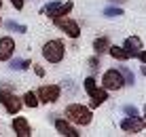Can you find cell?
Instances as JSON below:
<instances>
[{"label":"cell","mask_w":146,"mask_h":137,"mask_svg":"<svg viewBox=\"0 0 146 137\" xmlns=\"http://www.w3.org/2000/svg\"><path fill=\"white\" fill-rule=\"evenodd\" d=\"M123 49L129 53V57H135L138 51L144 49V44H142V40H140V36H127L125 42H123Z\"/></svg>","instance_id":"11"},{"label":"cell","mask_w":146,"mask_h":137,"mask_svg":"<svg viewBox=\"0 0 146 137\" xmlns=\"http://www.w3.org/2000/svg\"><path fill=\"white\" fill-rule=\"evenodd\" d=\"M108 53H110V57L117 59V61H127V59H129V53L123 49V44H121V47H119V44H110Z\"/></svg>","instance_id":"13"},{"label":"cell","mask_w":146,"mask_h":137,"mask_svg":"<svg viewBox=\"0 0 146 137\" xmlns=\"http://www.w3.org/2000/svg\"><path fill=\"white\" fill-rule=\"evenodd\" d=\"M23 105H28V108H38L40 105V101H38V97H36V93H34V91H28V93H23Z\"/></svg>","instance_id":"18"},{"label":"cell","mask_w":146,"mask_h":137,"mask_svg":"<svg viewBox=\"0 0 146 137\" xmlns=\"http://www.w3.org/2000/svg\"><path fill=\"white\" fill-rule=\"evenodd\" d=\"M40 53H42V57L47 59L49 63H62L64 57H66V44H64V40H59V38L47 40Z\"/></svg>","instance_id":"2"},{"label":"cell","mask_w":146,"mask_h":137,"mask_svg":"<svg viewBox=\"0 0 146 137\" xmlns=\"http://www.w3.org/2000/svg\"><path fill=\"white\" fill-rule=\"evenodd\" d=\"M0 23H2V21H0Z\"/></svg>","instance_id":"32"},{"label":"cell","mask_w":146,"mask_h":137,"mask_svg":"<svg viewBox=\"0 0 146 137\" xmlns=\"http://www.w3.org/2000/svg\"><path fill=\"white\" fill-rule=\"evenodd\" d=\"M83 89H85V93L91 97L95 91H98V80H95L93 76H87V78H85V82H83Z\"/></svg>","instance_id":"21"},{"label":"cell","mask_w":146,"mask_h":137,"mask_svg":"<svg viewBox=\"0 0 146 137\" xmlns=\"http://www.w3.org/2000/svg\"><path fill=\"white\" fill-rule=\"evenodd\" d=\"M4 28H7L9 32H17V34H26V32H28V25H23V23H17V21H13V19L4 21Z\"/></svg>","instance_id":"20"},{"label":"cell","mask_w":146,"mask_h":137,"mask_svg":"<svg viewBox=\"0 0 146 137\" xmlns=\"http://www.w3.org/2000/svg\"><path fill=\"white\" fill-rule=\"evenodd\" d=\"M62 4H64V0H49V2L40 9V15H47L49 19H53L55 13H57V9L62 7Z\"/></svg>","instance_id":"14"},{"label":"cell","mask_w":146,"mask_h":137,"mask_svg":"<svg viewBox=\"0 0 146 137\" xmlns=\"http://www.w3.org/2000/svg\"><path fill=\"white\" fill-rule=\"evenodd\" d=\"M64 118H68L70 123L76 124V126H89L93 120V112H91V108H87L83 103H70L64 110Z\"/></svg>","instance_id":"1"},{"label":"cell","mask_w":146,"mask_h":137,"mask_svg":"<svg viewBox=\"0 0 146 137\" xmlns=\"http://www.w3.org/2000/svg\"><path fill=\"white\" fill-rule=\"evenodd\" d=\"M11 129H13V133L17 137H30V135H32V126H30L28 118L17 116V114H15V118L11 120Z\"/></svg>","instance_id":"9"},{"label":"cell","mask_w":146,"mask_h":137,"mask_svg":"<svg viewBox=\"0 0 146 137\" xmlns=\"http://www.w3.org/2000/svg\"><path fill=\"white\" fill-rule=\"evenodd\" d=\"M144 126H146V123H144L142 116H125V118L121 120V129H123L125 133H131V135L142 133Z\"/></svg>","instance_id":"8"},{"label":"cell","mask_w":146,"mask_h":137,"mask_svg":"<svg viewBox=\"0 0 146 137\" xmlns=\"http://www.w3.org/2000/svg\"><path fill=\"white\" fill-rule=\"evenodd\" d=\"M102 87L106 89V91H121L125 87V80H123V76H121V72L117 68H112V70H106L102 76Z\"/></svg>","instance_id":"5"},{"label":"cell","mask_w":146,"mask_h":137,"mask_svg":"<svg viewBox=\"0 0 146 137\" xmlns=\"http://www.w3.org/2000/svg\"><path fill=\"white\" fill-rule=\"evenodd\" d=\"M0 9H2V0H0Z\"/></svg>","instance_id":"31"},{"label":"cell","mask_w":146,"mask_h":137,"mask_svg":"<svg viewBox=\"0 0 146 137\" xmlns=\"http://www.w3.org/2000/svg\"><path fill=\"white\" fill-rule=\"evenodd\" d=\"M123 112L127 114V116H140V110L135 108V105H131V103H127V105H123Z\"/></svg>","instance_id":"23"},{"label":"cell","mask_w":146,"mask_h":137,"mask_svg":"<svg viewBox=\"0 0 146 137\" xmlns=\"http://www.w3.org/2000/svg\"><path fill=\"white\" fill-rule=\"evenodd\" d=\"M9 68L17 70V72H23V70L32 68V61H30V59H21V57H11L9 59Z\"/></svg>","instance_id":"15"},{"label":"cell","mask_w":146,"mask_h":137,"mask_svg":"<svg viewBox=\"0 0 146 137\" xmlns=\"http://www.w3.org/2000/svg\"><path fill=\"white\" fill-rule=\"evenodd\" d=\"M11 4L17 9V11H21V9L26 7V0H11Z\"/></svg>","instance_id":"25"},{"label":"cell","mask_w":146,"mask_h":137,"mask_svg":"<svg viewBox=\"0 0 146 137\" xmlns=\"http://www.w3.org/2000/svg\"><path fill=\"white\" fill-rule=\"evenodd\" d=\"M0 103H2L4 110H7V114H11V116L19 114L21 108H23V99L17 97L15 91L9 89V87H0Z\"/></svg>","instance_id":"3"},{"label":"cell","mask_w":146,"mask_h":137,"mask_svg":"<svg viewBox=\"0 0 146 137\" xmlns=\"http://www.w3.org/2000/svg\"><path fill=\"white\" fill-rule=\"evenodd\" d=\"M72 9H74V2H72V0H66V2H64L62 7L57 9L55 17H66V15H70V13H72ZM55 17H53V19H55Z\"/></svg>","instance_id":"22"},{"label":"cell","mask_w":146,"mask_h":137,"mask_svg":"<svg viewBox=\"0 0 146 137\" xmlns=\"http://www.w3.org/2000/svg\"><path fill=\"white\" fill-rule=\"evenodd\" d=\"M135 57H138V59H140V61H142V63H146V49H140Z\"/></svg>","instance_id":"26"},{"label":"cell","mask_w":146,"mask_h":137,"mask_svg":"<svg viewBox=\"0 0 146 137\" xmlns=\"http://www.w3.org/2000/svg\"><path fill=\"white\" fill-rule=\"evenodd\" d=\"M142 118H144V123H146V105H144V116H142Z\"/></svg>","instance_id":"29"},{"label":"cell","mask_w":146,"mask_h":137,"mask_svg":"<svg viewBox=\"0 0 146 137\" xmlns=\"http://www.w3.org/2000/svg\"><path fill=\"white\" fill-rule=\"evenodd\" d=\"M15 49H17L15 40L11 36H2L0 38V61H9L15 55Z\"/></svg>","instance_id":"10"},{"label":"cell","mask_w":146,"mask_h":137,"mask_svg":"<svg viewBox=\"0 0 146 137\" xmlns=\"http://www.w3.org/2000/svg\"><path fill=\"white\" fill-rule=\"evenodd\" d=\"M110 2H112V4H114V2H125V0H110Z\"/></svg>","instance_id":"30"},{"label":"cell","mask_w":146,"mask_h":137,"mask_svg":"<svg viewBox=\"0 0 146 137\" xmlns=\"http://www.w3.org/2000/svg\"><path fill=\"white\" fill-rule=\"evenodd\" d=\"M36 97H38L40 103H55L62 97V87L59 84H42L36 91Z\"/></svg>","instance_id":"6"},{"label":"cell","mask_w":146,"mask_h":137,"mask_svg":"<svg viewBox=\"0 0 146 137\" xmlns=\"http://www.w3.org/2000/svg\"><path fill=\"white\" fill-rule=\"evenodd\" d=\"M32 65H34V63H32ZM34 72H36V76L42 78V76H44V68H42V65H34Z\"/></svg>","instance_id":"27"},{"label":"cell","mask_w":146,"mask_h":137,"mask_svg":"<svg viewBox=\"0 0 146 137\" xmlns=\"http://www.w3.org/2000/svg\"><path fill=\"white\" fill-rule=\"evenodd\" d=\"M106 99H108V91L104 87H98V91L91 95V105H89V108H91V110L93 108H100L102 103H106Z\"/></svg>","instance_id":"12"},{"label":"cell","mask_w":146,"mask_h":137,"mask_svg":"<svg viewBox=\"0 0 146 137\" xmlns=\"http://www.w3.org/2000/svg\"><path fill=\"white\" fill-rule=\"evenodd\" d=\"M53 126H55V131H57L59 135H64V137H80L76 124H72L68 118H62V116L53 114Z\"/></svg>","instance_id":"7"},{"label":"cell","mask_w":146,"mask_h":137,"mask_svg":"<svg viewBox=\"0 0 146 137\" xmlns=\"http://www.w3.org/2000/svg\"><path fill=\"white\" fill-rule=\"evenodd\" d=\"M87 65H89L91 70H100V57H98V55L89 57V59H87Z\"/></svg>","instance_id":"24"},{"label":"cell","mask_w":146,"mask_h":137,"mask_svg":"<svg viewBox=\"0 0 146 137\" xmlns=\"http://www.w3.org/2000/svg\"><path fill=\"white\" fill-rule=\"evenodd\" d=\"M140 70H142V74L146 76V63H142V65H140Z\"/></svg>","instance_id":"28"},{"label":"cell","mask_w":146,"mask_h":137,"mask_svg":"<svg viewBox=\"0 0 146 137\" xmlns=\"http://www.w3.org/2000/svg\"><path fill=\"white\" fill-rule=\"evenodd\" d=\"M117 70L121 72V76H123L125 84H127V87H133V84H135V74L131 72V70H129L127 65H121V68H117Z\"/></svg>","instance_id":"17"},{"label":"cell","mask_w":146,"mask_h":137,"mask_svg":"<svg viewBox=\"0 0 146 137\" xmlns=\"http://www.w3.org/2000/svg\"><path fill=\"white\" fill-rule=\"evenodd\" d=\"M53 23H55V28H59L68 38H72V40L80 38V25L74 21V19H70L68 15H66V17H55Z\"/></svg>","instance_id":"4"},{"label":"cell","mask_w":146,"mask_h":137,"mask_svg":"<svg viewBox=\"0 0 146 137\" xmlns=\"http://www.w3.org/2000/svg\"><path fill=\"white\" fill-rule=\"evenodd\" d=\"M102 15H104V17H108V19H114V17H123L125 11H123L121 7H114V4H110V7H106V9L102 11Z\"/></svg>","instance_id":"19"},{"label":"cell","mask_w":146,"mask_h":137,"mask_svg":"<svg viewBox=\"0 0 146 137\" xmlns=\"http://www.w3.org/2000/svg\"><path fill=\"white\" fill-rule=\"evenodd\" d=\"M110 38L108 36H100V38H95L93 40V51H95V55H102V53H108V47H110Z\"/></svg>","instance_id":"16"}]
</instances>
